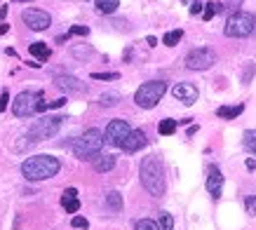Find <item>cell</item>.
Listing matches in <instances>:
<instances>
[{
  "label": "cell",
  "instance_id": "20",
  "mask_svg": "<svg viewBox=\"0 0 256 230\" xmlns=\"http://www.w3.org/2000/svg\"><path fill=\"white\" fill-rule=\"evenodd\" d=\"M106 207H108L110 212H120V209H122V195L118 190H110L108 195H106Z\"/></svg>",
  "mask_w": 256,
  "mask_h": 230
},
{
  "label": "cell",
  "instance_id": "35",
  "mask_svg": "<svg viewBox=\"0 0 256 230\" xmlns=\"http://www.w3.org/2000/svg\"><path fill=\"white\" fill-rule=\"evenodd\" d=\"M64 104H66V99L62 96V99H56V101H50V104H47V108H62Z\"/></svg>",
  "mask_w": 256,
  "mask_h": 230
},
{
  "label": "cell",
  "instance_id": "4",
  "mask_svg": "<svg viewBox=\"0 0 256 230\" xmlns=\"http://www.w3.org/2000/svg\"><path fill=\"white\" fill-rule=\"evenodd\" d=\"M47 110V104L42 101V92H22L12 101V113L16 118H31L36 113Z\"/></svg>",
  "mask_w": 256,
  "mask_h": 230
},
{
  "label": "cell",
  "instance_id": "19",
  "mask_svg": "<svg viewBox=\"0 0 256 230\" xmlns=\"http://www.w3.org/2000/svg\"><path fill=\"white\" fill-rule=\"evenodd\" d=\"M94 5H96L101 14H113L120 8V0H94Z\"/></svg>",
  "mask_w": 256,
  "mask_h": 230
},
{
  "label": "cell",
  "instance_id": "8",
  "mask_svg": "<svg viewBox=\"0 0 256 230\" xmlns=\"http://www.w3.org/2000/svg\"><path fill=\"white\" fill-rule=\"evenodd\" d=\"M216 64V52L212 47H195L186 56V66L190 70H207Z\"/></svg>",
  "mask_w": 256,
  "mask_h": 230
},
{
  "label": "cell",
  "instance_id": "22",
  "mask_svg": "<svg viewBox=\"0 0 256 230\" xmlns=\"http://www.w3.org/2000/svg\"><path fill=\"white\" fill-rule=\"evenodd\" d=\"M178 127L176 120H160V124H158V132L162 134V136H170V134H174Z\"/></svg>",
  "mask_w": 256,
  "mask_h": 230
},
{
  "label": "cell",
  "instance_id": "39",
  "mask_svg": "<svg viewBox=\"0 0 256 230\" xmlns=\"http://www.w3.org/2000/svg\"><path fill=\"white\" fill-rule=\"evenodd\" d=\"M5 14H8V5H2V8H0V19H5Z\"/></svg>",
  "mask_w": 256,
  "mask_h": 230
},
{
  "label": "cell",
  "instance_id": "13",
  "mask_svg": "<svg viewBox=\"0 0 256 230\" xmlns=\"http://www.w3.org/2000/svg\"><path fill=\"white\" fill-rule=\"evenodd\" d=\"M144 146H146V134H144V130H132L120 148H122L124 153H136V150H141Z\"/></svg>",
  "mask_w": 256,
  "mask_h": 230
},
{
  "label": "cell",
  "instance_id": "15",
  "mask_svg": "<svg viewBox=\"0 0 256 230\" xmlns=\"http://www.w3.org/2000/svg\"><path fill=\"white\" fill-rule=\"evenodd\" d=\"M62 207L68 212V214H76L80 209V200H78V190L76 188H66L62 195Z\"/></svg>",
  "mask_w": 256,
  "mask_h": 230
},
{
  "label": "cell",
  "instance_id": "18",
  "mask_svg": "<svg viewBox=\"0 0 256 230\" xmlns=\"http://www.w3.org/2000/svg\"><path fill=\"white\" fill-rule=\"evenodd\" d=\"M242 110H244V106H242V104H238V106H221L216 110V115H218V118H224V120H235Z\"/></svg>",
  "mask_w": 256,
  "mask_h": 230
},
{
  "label": "cell",
  "instance_id": "10",
  "mask_svg": "<svg viewBox=\"0 0 256 230\" xmlns=\"http://www.w3.org/2000/svg\"><path fill=\"white\" fill-rule=\"evenodd\" d=\"M130 132L132 130H130V124L124 122V120H110L108 127H106V138H104V141H108V144L120 148Z\"/></svg>",
  "mask_w": 256,
  "mask_h": 230
},
{
  "label": "cell",
  "instance_id": "32",
  "mask_svg": "<svg viewBox=\"0 0 256 230\" xmlns=\"http://www.w3.org/2000/svg\"><path fill=\"white\" fill-rule=\"evenodd\" d=\"M87 33H90V28H87V26H70L68 36H87Z\"/></svg>",
  "mask_w": 256,
  "mask_h": 230
},
{
  "label": "cell",
  "instance_id": "21",
  "mask_svg": "<svg viewBox=\"0 0 256 230\" xmlns=\"http://www.w3.org/2000/svg\"><path fill=\"white\" fill-rule=\"evenodd\" d=\"M218 12H221V2H207V5L202 8V16H204V22H212Z\"/></svg>",
  "mask_w": 256,
  "mask_h": 230
},
{
  "label": "cell",
  "instance_id": "3",
  "mask_svg": "<svg viewBox=\"0 0 256 230\" xmlns=\"http://www.w3.org/2000/svg\"><path fill=\"white\" fill-rule=\"evenodd\" d=\"M104 148V134L99 130H87L82 136L73 144V155L78 160H94Z\"/></svg>",
  "mask_w": 256,
  "mask_h": 230
},
{
  "label": "cell",
  "instance_id": "23",
  "mask_svg": "<svg viewBox=\"0 0 256 230\" xmlns=\"http://www.w3.org/2000/svg\"><path fill=\"white\" fill-rule=\"evenodd\" d=\"M184 38V31L181 28H176V31H170V33H164V38H162V42L167 47H174L178 42V40Z\"/></svg>",
  "mask_w": 256,
  "mask_h": 230
},
{
  "label": "cell",
  "instance_id": "7",
  "mask_svg": "<svg viewBox=\"0 0 256 230\" xmlns=\"http://www.w3.org/2000/svg\"><path fill=\"white\" fill-rule=\"evenodd\" d=\"M62 120L64 118H56V115H50V118H40L36 122L31 124V130H28V138H31V144L36 141H45V138H52L59 132L62 127Z\"/></svg>",
  "mask_w": 256,
  "mask_h": 230
},
{
  "label": "cell",
  "instance_id": "30",
  "mask_svg": "<svg viewBox=\"0 0 256 230\" xmlns=\"http://www.w3.org/2000/svg\"><path fill=\"white\" fill-rule=\"evenodd\" d=\"M244 207H247V212L252 216H256V195H249V198L244 200Z\"/></svg>",
  "mask_w": 256,
  "mask_h": 230
},
{
  "label": "cell",
  "instance_id": "27",
  "mask_svg": "<svg viewBox=\"0 0 256 230\" xmlns=\"http://www.w3.org/2000/svg\"><path fill=\"white\" fill-rule=\"evenodd\" d=\"M118 94H113V92H108V94H101V106H116L118 104Z\"/></svg>",
  "mask_w": 256,
  "mask_h": 230
},
{
  "label": "cell",
  "instance_id": "6",
  "mask_svg": "<svg viewBox=\"0 0 256 230\" xmlns=\"http://www.w3.org/2000/svg\"><path fill=\"white\" fill-rule=\"evenodd\" d=\"M254 24H256L254 14L238 10V12H233V14L228 16V22H226V36H228V38H247V36H252V31H254Z\"/></svg>",
  "mask_w": 256,
  "mask_h": 230
},
{
  "label": "cell",
  "instance_id": "1",
  "mask_svg": "<svg viewBox=\"0 0 256 230\" xmlns=\"http://www.w3.org/2000/svg\"><path fill=\"white\" fill-rule=\"evenodd\" d=\"M62 162L56 160L54 155H33L28 160L22 162V174L28 181H45L59 174Z\"/></svg>",
  "mask_w": 256,
  "mask_h": 230
},
{
  "label": "cell",
  "instance_id": "12",
  "mask_svg": "<svg viewBox=\"0 0 256 230\" xmlns=\"http://www.w3.org/2000/svg\"><path fill=\"white\" fill-rule=\"evenodd\" d=\"M207 190H210L212 198H221V190H224V174L218 167H210L207 169Z\"/></svg>",
  "mask_w": 256,
  "mask_h": 230
},
{
  "label": "cell",
  "instance_id": "17",
  "mask_svg": "<svg viewBox=\"0 0 256 230\" xmlns=\"http://www.w3.org/2000/svg\"><path fill=\"white\" fill-rule=\"evenodd\" d=\"M28 52H31L36 59H40V62H47L50 54H52V50H50L45 42H33V45H28Z\"/></svg>",
  "mask_w": 256,
  "mask_h": 230
},
{
  "label": "cell",
  "instance_id": "38",
  "mask_svg": "<svg viewBox=\"0 0 256 230\" xmlns=\"http://www.w3.org/2000/svg\"><path fill=\"white\" fill-rule=\"evenodd\" d=\"M8 31H10V26H8V24H0V36H5Z\"/></svg>",
  "mask_w": 256,
  "mask_h": 230
},
{
  "label": "cell",
  "instance_id": "26",
  "mask_svg": "<svg viewBox=\"0 0 256 230\" xmlns=\"http://www.w3.org/2000/svg\"><path fill=\"white\" fill-rule=\"evenodd\" d=\"M242 5V0H221V12H238V8Z\"/></svg>",
  "mask_w": 256,
  "mask_h": 230
},
{
  "label": "cell",
  "instance_id": "34",
  "mask_svg": "<svg viewBox=\"0 0 256 230\" xmlns=\"http://www.w3.org/2000/svg\"><path fill=\"white\" fill-rule=\"evenodd\" d=\"M202 8H204V5H202V2H200V0H193V2H190V14H200V12H202Z\"/></svg>",
  "mask_w": 256,
  "mask_h": 230
},
{
  "label": "cell",
  "instance_id": "29",
  "mask_svg": "<svg viewBox=\"0 0 256 230\" xmlns=\"http://www.w3.org/2000/svg\"><path fill=\"white\" fill-rule=\"evenodd\" d=\"M120 73H92V80H118Z\"/></svg>",
  "mask_w": 256,
  "mask_h": 230
},
{
  "label": "cell",
  "instance_id": "31",
  "mask_svg": "<svg viewBox=\"0 0 256 230\" xmlns=\"http://www.w3.org/2000/svg\"><path fill=\"white\" fill-rule=\"evenodd\" d=\"M244 144H247L249 148L256 146V130H247V132H244Z\"/></svg>",
  "mask_w": 256,
  "mask_h": 230
},
{
  "label": "cell",
  "instance_id": "40",
  "mask_svg": "<svg viewBox=\"0 0 256 230\" xmlns=\"http://www.w3.org/2000/svg\"><path fill=\"white\" fill-rule=\"evenodd\" d=\"M252 150H254V155H256V146H254V148H252Z\"/></svg>",
  "mask_w": 256,
  "mask_h": 230
},
{
  "label": "cell",
  "instance_id": "37",
  "mask_svg": "<svg viewBox=\"0 0 256 230\" xmlns=\"http://www.w3.org/2000/svg\"><path fill=\"white\" fill-rule=\"evenodd\" d=\"M146 42H148V45H150V47H156V45H158V40L153 38V36H148V38H146Z\"/></svg>",
  "mask_w": 256,
  "mask_h": 230
},
{
  "label": "cell",
  "instance_id": "11",
  "mask_svg": "<svg viewBox=\"0 0 256 230\" xmlns=\"http://www.w3.org/2000/svg\"><path fill=\"white\" fill-rule=\"evenodd\" d=\"M172 94H174L178 101H184L186 106H193L195 101H198V96H200V92H198V87H195L193 82H178V84H174Z\"/></svg>",
  "mask_w": 256,
  "mask_h": 230
},
{
  "label": "cell",
  "instance_id": "16",
  "mask_svg": "<svg viewBox=\"0 0 256 230\" xmlns=\"http://www.w3.org/2000/svg\"><path fill=\"white\" fill-rule=\"evenodd\" d=\"M92 164H94V169H96V172H101V174H104V172H110V169L116 167V155H96V158H94L92 160Z\"/></svg>",
  "mask_w": 256,
  "mask_h": 230
},
{
  "label": "cell",
  "instance_id": "33",
  "mask_svg": "<svg viewBox=\"0 0 256 230\" xmlns=\"http://www.w3.org/2000/svg\"><path fill=\"white\" fill-rule=\"evenodd\" d=\"M8 101H10V92L8 90H2V92H0V110L8 108Z\"/></svg>",
  "mask_w": 256,
  "mask_h": 230
},
{
  "label": "cell",
  "instance_id": "9",
  "mask_svg": "<svg viewBox=\"0 0 256 230\" xmlns=\"http://www.w3.org/2000/svg\"><path fill=\"white\" fill-rule=\"evenodd\" d=\"M22 19H24V24H26L31 31H45V28H50V24H52V16L47 14L45 10H38V8L24 10Z\"/></svg>",
  "mask_w": 256,
  "mask_h": 230
},
{
  "label": "cell",
  "instance_id": "2",
  "mask_svg": "<svg viewBox=\"0 0 256 230\" xmlns=\"http://www.w3.org/2000/svg\"><path fill=\"white\" fill-rule=\"evenodd\" d=\"M141 184L146 188L153 198H160L164 192V169H162V162L158 155H148L141 160Z\"/></svg>",
  "mask_w": 256,
  "mask_h": 230
},
{
  "label": "cell",
  "instance_id": "28",
  "mask_svg": "<svg viewBox=\"0 0 256 230\" xmlns=\"http://www.w3.org/2000/svg\"><path fill=\"white\" fill-rule=\"evenodd\" d=\"M70 226H73V228H78V230H87V228H90L87 218H82V216H73V218H70Z\"/></svg>",
  "mask_w": 256,
  "mask_h": 230
},
{
  "label": "cell",
  "instance_id": "41",
  "mask_svg": "<svg viewBox=\"0 0 256 230\" xmlns=\"http://www.w3.org/2000/svg\"><path fill=\"white\" fill-rule=\"evenodd\" d=\"M181 2H188V0H181Z\"/></svg>",
  "mask_w": 256,
  "mask_h": 230
},
{
  "label": "cell",
  "instance_id": "24",
  "mask_svg": "<svg viewBox=\"0 0 256 230\" xmlns=\"http://www.w3.org/2000/svg\"><path fill=\"white\" fill-rule=\"evenodd\" d=\"M158 230H174V218L172 214H160V223H158Z\"/></svg>",
  "mask_w": 256,
  "mask_h": 230
},
{
  "label": "cell",
  "instance_id": "14",
  "mask_svg": "<svg viewBox=\"0 0 256 230\" xmlns=\"http://www.w3.org/2000/svg\"><path fill=\"white\" fill-rule=\"evenodd\" d=\"M54 84L59 87V90H64V92H73V94H82L87 92V87L82 82H80L78 78H70V76H59L54 80Z\"/></svg>",
  "mask_w": 256,
  "mask_h": 230
},
{
  "label": "cell",
  "instance_id": "36",
  "mask_svg": "<svg viewBox=\"0 0 256 230\" xmlns=\"http://www.w3.org/2000/svg\"><path fill=\"white\" fill-rule=\"evenodd\" d=\"M244 164H247V169H249V172H254V169H256V162L252 160V158H247V162H244Z\"/></svg>",
  "mask_w": 256,
  "mask_h": 230
},
{
  "label": "cell",
  "instance_id": "25",
  "mask_svg": "<svg viewBox=\"0 0 256 230\" xmlns=\"http://www.w3.org/2000/svg\"><path fill=\"white\" fill-rule=\"evenodd\" d=\"M134 230H158V223L153 218H141V221H136Z\"/></svg>",
  "mask_w": 256,
  "mask_h": 230
},
{
  "label": "cell",
  "instance_id": "5",
  "mask_svg": "<svg viewBox=\"0 0 256 230\" xmlns=\"http://www.w3.org/2000/svg\"><path fill=\"white\" fill-rule=\"evenodd\" d=\"M167 92V82L162 80H150V82H144L134 94V101L139 108H156L158 101L164 96Z\"/></svg>",
  "mask_w": 256,
  "mask_h": 230
}]
</instances>
